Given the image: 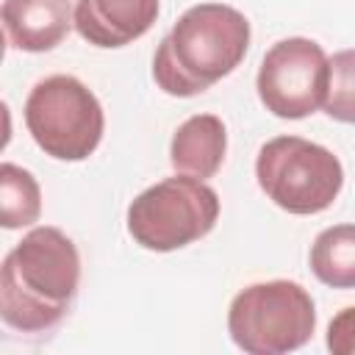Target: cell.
<instances>
[{
    "mask_svg": "<svg viewBox=\"0 0 355 355\" xmlns=\"http://www.w3.org/2000/svg\"><path fill=\"white\" fill-rule=\"evenodd\" d=\"M42 214V189L36 178L6 161L0 166V225L6 230L28 227L39 219Z\"/></svg>",
    "mask_w": 355,
    "mask_h": 355,
    "instance_id": "12",
    "label": "cell"
},
{
    "mask_svg": "<svg viewBox=\"0 0 355 355\" xmlns=\"http://www.w3.org/2000/svg\"><path fill=\"white\" fill-rule=\"evenodd\" d=\"M219 219V194L200 178L175 175L144 189L128 205V233L153 252H172L205 239Z\"/></svg>",
    "mask_w": 355,
    "mask_h": 355,
    "instance_id": "5",
    "label": "cell"
},
{
    "mask_svg": "<svg viewBox=\"0 0 355 355\" xmlns=\"http://www.w3.org/2000/svg\"><path fill=\"white\" fill-rule=\"evenodd\" d=\"M227 153V130L216 114L189 116L172 136L169 161L178 175L189 178H214Z\"/></svg>",
    "mask_w": 355,
    "mask_h": 355,
    "instance_id": "10",
    "label": "cell"
},
{
    "mask_svg": "<svg viewBox=\"0 0 355 355\" xmlns=\"http://www.w3.org/2000/svg\"><path fill=\"white\" fill-rule=\"evenodd\" d=\"M327 349L333 355H355V305L338 311L327 324Z\"/></svg>",
    "mask_w": 355,
    "mask_h": 355,
    "instance_id": "14",
    "label": "cell"
},
{
    "mask_svg": "<svg viewBox=\"0 0 355 355\" xmlns=\"http://www.w3.org/2000/svg\"><path fill=\"white\" fill-rule=\"evenodd\" d=\"M250 22L225 3H197L178 17L153 55V80L172 97H194L227 78L247 55Z\"/></svg>",
    "mask_w": 355,
    "mask_h": 355,
    "instance_id": "2",
    "label": "cell"
},
{
    "mask_svg": "<svg viewBox=\"0 0 355 355\" xmlns=\"http://www.w3.org/2000/svg\"><path fill=\"white\" fill-rule=\"evenodd\" d=\"M330 58L305 36L275 42L258 69L255 89L263 108L280 119H305L324 105Z\"/></svg>",
    "mask_w": 355,
    "mask_h": 355,
    "instance_id": "7",
    "label": "cell"
},
{
    "mask_svg": "<svg viewBox=\"0 0 355 355\" xmlns=\"http://www.w3.org/2000/svg\"><path fill=\"white\" fill-rule=\"evenodd\" d=\"M161 0H78L75 31L94 47L114 50L141 39L158 19Z\"/></svg>",
    "mask_w": 355,
    "mask_h": 355,
    "instance_id": "8",
    "label": "cell"
},
{
    "mask_svg": "<svg viewBox=\"0 0 355 355\" xmlns=\"http://www.w3.org/2000/svg\"><path fill=\"white\" fill-rule=\"evenodd\" d=\"M322 108L330 119L355 125V47L338 50L330 58V83Z\"/></svg>",
    "mask_w": 355,
    "mask_h": 355,
    "instance_id": "13",
    "label": "cell"
},
{
    "mask_svg": "<svg viewBox=\"0 0 355 355\" xmlns=\"http://www.w3.org/2000/svg\"><path fill=\"white\" fill-rule=\"evenodd\" d=\"M78 283L75 241L58 227H33L3 261L0 316L19 333H47L69 313Z\"/></svg>",
    "mask_w": 355,
    "mask_h": 355,
    "instance_id": "1",
    "label": "cell"
},
{
    "mask_svg": "<svg viewBox=\"0 0 355 355\" xmlns=\"http://www.w3.org/2000/svg\"><path fill=\"white\" fill-rule=\"evenodd\" d=\"M311 272L330 288H355V225L324 227L311 244Z\"/></svg>",
    "mask_w": 355,
    "mask_h": 355,
    "instance_id": "11",
    "label": "cell"
},
{
    "mask_svg": "<svg viewBox=\"0 0 355 355\" xmlns=\"http://www.w3.org/2000/svg\"><path fill=\"white\" fill-rule=\"evenodd\" d=\"M316 330V305L294 280H266L241 288L227 311L233 344L250 355H283L305 347Z\"/></svg>",
    "mask_w": 355,
    "mask_h": 355,
    "instance_id": "3",
    "label": "cell"
},
{
    "mask_svg": "<svg viewBox=\"0 0 355 355\" xmlns=\"http://www.w3.org/2000/svg\"><path fill=\"white\" fill-rule=\"evenodd\" d=\"M6 42L22 53H47L58 47L75 25L69 0H3Z\"/></svg>",
    "mask_w": 355,
    "mask_h": 355,
    "instance_id": "9",
    "label": "cell"
},
{
    "mask_svg": "<svg viewBox=\"0 0 355 355\" xmlns=\"http://www.w3.org/2000/svg\"><path fill=\"white\" fill-rule=\"evenodd\" d=\"M25 128L44 155L83 161L100 147L105 114L86 83L72 75H50L25 100Z\"/></svg>",
    "mask_w": 355,
    "mask_h": 355,
    "instance_id": "6",
    "label": "cell"
},
{
    "mask_svg": "<svg viewBox=\"0 0 355 355\" xmlns=\"http://www.w3.org/2000/svg\"><path fill=\"white\" fill-rule=\"evenodd\" d=\"M261 191L283 211L311 216L327 211L341 186L344 166L333 150L302 136H275L255 158Z\"/></svg>",
    "mask_w": 355,
    "mask_h": 355,
    "instance_id": "4",
    "label": "cell"
}]
</instances>
